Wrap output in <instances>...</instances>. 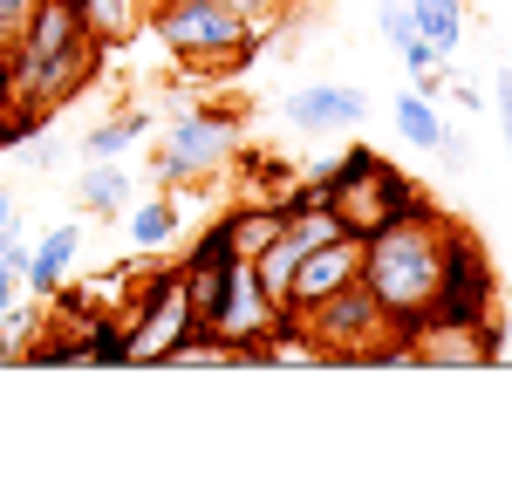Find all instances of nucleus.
Segmentation results:
<instances>
[{"mask_svg":"<svg viewBox=\"0 0 512 478\" xmlns=\"http://www.w3.org/2000/svg\"><path fill=\"white\" fill-rule=\"evenodd\" d=\"M103 62V41L89 35L76 0H41L28 14V28L7 41V62H0V103H28L21 117H48L55 103H69L82 82L96 76Z\"/></svg>","mask_w":512,"mask_h":478,"instance_id":"nucleus-1","label":"nucleus"},{"mask_svg":"<svg viewBox=\"0 0 512 478\" xmlns=\"http://www.w3.org/2000/svg\"><path fill=\"white\" fill-rule=\"evenodd\" d=\"M437 260H444V212L424 205V212H410V219H390L383 233L362 239V287L383 301V315L396 321V349H403V335L424 321L437 294Z\"/></svg>","mask_w":512,"mask_h":478,"instance_id":"nucleus-2","label":"nucleus"},{"mask_svg":"<svg viewBox=\"0 0 512 478\" xmlns=\"http://www.w3.org/2000/svg\"><path fill=\"white\" fill-rule=\"evenodd\" d=\"M144 28L158 41L171 62H185V69H239L260 41L253 28L239 21L226 0H151L144 7Z\"/></svg>","mask_w":512,"mask_h":478,"instance_id":"nucleus-3","label":"nucleus"},{"mask_svg":"<svg viewBox=\"0 0 512 478\" xmlns=\"http://www.w3.org/2000/svg\"><path fill=\"white\" fill-rule=\"evenodd\" d=\"M246 158V117L239 110H219V103H192L158 130V185H212L219 171H233Z\"/></svg>","mask_w":512,"mask_h":478,"instance_id":"nucleus-4","label":"nucleus"},{"mask_svg":"<svg viewBox=\"0 0 512 478\" xmlns=\"http://www.w3.org/2000/svg\"><path fill=\"white\" fill-rule=\"evenodd\" d=\"M301 321V335L315 342L321 362H403V349H396V321L383 315V301L362 287V280H349L342 294H328V301H315Z\"/></svg>","mask_w":512,"mask_h":478,"instance_id":"nucleus-5","label":"nucleus"},{"mask_svg":"<svg viewBox=\"0 0 512 478\" xmlns=\"http://www.w3.org/2000/svg\"><path fill=\"white\" fill-rule=\"evenodd\" d=\"M280 321H287V308L260 287L253 260H226V280H219V301L205 315V335L233 362H267V342L280 335Z\"/></svg>","mask_w":512,"mask_h":478,"instance_id":"nucleus-6","label":"nucleus"},{"mask_svg":"<svg viewBox=\"0 0 512 478\" xmlns=\"http://www.w3.org/2000/svg\"><path fill=\"white\" fill-rule=\"evenodd\" d=\"M424 315L437 321H506L499 315V274L465 219H444V260H437V294Z\"/></svg>","mask_w":512,"mask_h":478,"instance_id":"nucleus-7","label":"nucleus"},{"mask_svg":"<svg viewBox=\"0 0 512 478\" xmlns=\"http://www.w3.org/2000/svg\"><path fill=\"white\" fill-rule=\"evenodd\" d=\"M328 205H335V219H342V233L355 239H369V233H383L390 219H410V212H424V192L396 171L390 158H369L362 171H349L342 185H328Z\"/></svg>","mask_w":512,"mask_h":478,"instance_id":"nucleus-8","label":"nucleus"},{"mask_svg":"<svg viewBox=\"0 0 512 478\" xmlns=\"http://www.w3.org/2000/svg\"><path fill=\"white\" fill-rule=\"evenodd\" d=\"M192 328H198V315H192V294H185L178 267L171 274H151L144 294H137V308L123 315V362H171V349Z\"/></svg>","mask_w":512,"mask_h":478,"instance_id":"nucleus-9","label":"nucleus"},{"mask_svg":"<svg viewBox=\"0 0 512 478\" xmlns=\"http://www.w3.org/2000/svg\"><path fill=\"white\" fill-rule=\"evenodd\" d=\"M506 356V321H437L424 315L403 335V362H431V369H485Z\"/></svg>","mask_w":512,"mask_h":478,"instance_id":"nucleus-10","label":"nucleus"},{"mask_svg":"<svg viewBox=\"0 0 512 478\" xmlns=\"http://www.w3.org/2000/svg\"><path fill=\"white\" fill-rule=\"evenodd\" d=\"M369 117V89L362 82H301L294 96H280V123L294 137H335V130H362Z\"/></svg>","mask_w":512,"mask_h":478,"instance_id":"nucleus-11","label":"nucleus"},{"mask_svg":"<svg viewBox=\"0 0 512 478\" xmlns=\"http://www.w3.org/2000/svg\"><path fill=\"white\" fill-rule=\"evenodd\" d=\"M355 274H362V239L355 233H335V239H321V246H308L294 260V280H287V315H308L315 301L342 294Z\"/></svg>","mask_w":512,"mask_h":478,"instance_id":"nucleus-12","label":"nucleus"},{"mask_svg":"<svg viewBox=\"0 0 512 478\" xmlns=\"http://www.w3.org/2000/svg\"><path fill=\"white\" fill-rule=\"evenodd\" d=\"M76 260H82V226H76V219L48 226V233H41L35 246H28V267H21L28 294H35V301H55V287H69Z\"/></svg>","mask_w":512,"mask_h":478,"instance_id":"nucleus-13","label":"nucleus"},{"mask_svg":"<svg viewBox=\"0 0 512 478\" xmlns=\"http://www.w3.org/2000/svg\"><path fill=\"white\" fill-rule=\"evenodd\" d=\"M76 205L82 212H96V219H117V212H130V171H123L117 158H89L76 178Z\"/></svg>","mask_w":512,"mask_h":478,"instance_id":"nucleus-14","label":"nucleus"},{"mask_svg":"<svg viewBox=\"0 0 512 478\" xmlns=\"http://www.w3.org/2000/svg\"><path fill=\"white\" fill-rule=\"evenodd\" d=\"M123 226H130V246H137V253H164L171 239L185 233V212H178L171 192H158V199H137V205H130V212H123Z\"/></svg>","mask_w":512,"mask_h":478,"instance_id":"nucleus-15","label":"nucleus"},{"mask_svg":"<svg viewBox=\"0 0 512 478\" xmlns=\"http://www.w3.org/2000/svg\"><path fill=\"white\" fill-rule=\"evenodd\" d=\"M219 219H226V239H233V260H260L280 239V226H287L274 199H253V205H239V212H219Z\"/></svg>","mask_w":512,"mask_h":478,"instance_id":"nucleus-16","label":"nucleus"},{"mask_svg":"<svg viewBox=\"0 0 512 478\" xmlns=\"http://www.w3.org/2000/svg\"><path fill=\"white\" fill-rule=\"evenodd\" d=\"M390 117H396V137L410 144V151H437V137H444V110H437L431 89H403V96H390Z\"/></svg>","mask_w":512,"mask_h":478,"instance_id":"nucleus-17","label":"nucleus"},{"mask_svg":"<svg viewBox=\"0 0 512 478\" xmlns=\"http://www.w3.org/2000/svg\"><path fill=\"white\" fill-rule=\"evenodd\" d=\"M410 21L437 48V62H451L465 48V0H410Z\"/></svg>","mask_w":512,"mask_h":478,"instance_id":"nucleus-18","label":"nucleus"},{"mask_svg":"<svg viewBox=\"0 0 512 478\" xmlns=\"http://www.w3.org/2000/svg\"><path fill=\"white\" fill-rule=\"evenodd\" d=\"M144 130H151V117H144V110H117V117H103L89 137H82V158H123Z\"/></svg>","mask_w":512,"mask_h":478,"instance_id":"nucleus-19","label":"nucleus"},{"mask_svg":"<svg viewBox=\"0 0 512 478\" xmlns=\"http://www.w3.org/2000/svg\"><path fill=\"white\" fill-rule=\"evenodd\" d=\"M294 260H301V246H294V239H287V233H280L274 246H267V253L253 260V274H260V287L274 294L280 308H287V280H294Z\"/></svg>","mask_w":512,"mask_h":478,"instance_id":"nucleus-20","label":"nucleus"},{"mask_svg":"<svg viewBox=\"0 0 512 478\" xmlns=\"http://www.w3.org/2000/svg\"><path fill=\"white\" fill-rule=\"evenodd\" d=\"M233 260V239H226V219H212L205 233L185 246V260H178V274H212V267H226Z\"/></svg>","mask_w":512,"mask_h":478,"instance_id":"nucleus-21","label":"nucleus"},{"mask_svg":"<svg viewBox=\"0 0 512 478\" xmlns=\"http://www.w3.org/2000/svg\"><path fill=\"white\" fill-rule=\"evenodd\" d=\"M21 267H28V239H14V246H0V315L28 294V280H21Z\"/></svg>","mask_w":512,"mask_h":478,"instance_id":"nucleus-22","label":"nucleus"},{"mask_svg":"<svg viewBox=\"0 0 512 478\" xmlns=\"http://www.w3.org/2000/svg\"><path fill=\"white\" fill-rule=\"evenodd\" d=\"M226 7H233L239 21L253 28V41H267V28H274V21H287V7H294V0H226Z\"/></svg>","mask_w":512,"mask_h":478,"instance_id":"nucleus-23","label":"nucleus"},{"mask_svg":"<svg viewBox=\"0 0 512 478\" xmlns=\"http://www.w3.org/2000/svg\"><path fill=\"white\" fill-rule=\"evenodd\" d=\"M35 7H41V0H0V48L28 28V14H35Z\"/></svg>","mask_w":512,"mask_h":478,"instance_id":"nucleus-24","label":"nucleus"},{"mask_svg":"<svg viewBox=\"0 0 512 478\" xmlns=\"http://www.w3.org/2000/svg\"><path fill=\"white\" fill-rule=\"evenodd\" d=\"M492 103H499V137H506V158H512V69H499V82H492Z\"/></svg>","mask_w":512,"mask_h":478,"instance_id":"nucleus-25","label":"nucleus"},{"mask_svg":"<svg viewBox=\"0 0 512 478\" xmlns=\"http://www.w3.org/2000/svg\"><path fill=\"white\" fill-rule=\"evenodd\" d=\"M21 239V205H14V192H0V246H14Z\"/></svg>","mask_w":512,"mask_h":478,"instance_id":"nucleus-26","label":"nucleus"},{"mask_svg":"<svg viewBox=\"0 0 512 478\" xmlns=\"http://www.w3.org/2000/svg\"><path fill=\"white\" fill-rule=\"evenodd\" d=\"M376 7H410V0H376Z\"/></svg>","mask_w":512,"mask_h":478,"instance_id":"nucleus-27","label":"nucleus"},{"mask_svg":"<svg viewBox=\"0 0 512 478\" xmlns=\"http://www.w3.org/2000/svg\"><path fill=\"white\" fill-rule=\"evenodd\" d=\"M0 362H7V349H0Z\"/></svg>","mask_w":512,"mask_h":478,"instance_id":"nucleus-28","label":"nucleus"},{"mask_svg":"<svg viewBox=\"0 0 512 478\" xmlns=\"http://www.w3.org/2000/svg\"><path fill=\"white\" fill-rule=\"evenodd\" d=\"M144 7H151V0H144Z\"/></svg>","mask_w":512,"mask_h":478,"instance_id":"nucleus-29","label":"nucleus"}]
</instances>
